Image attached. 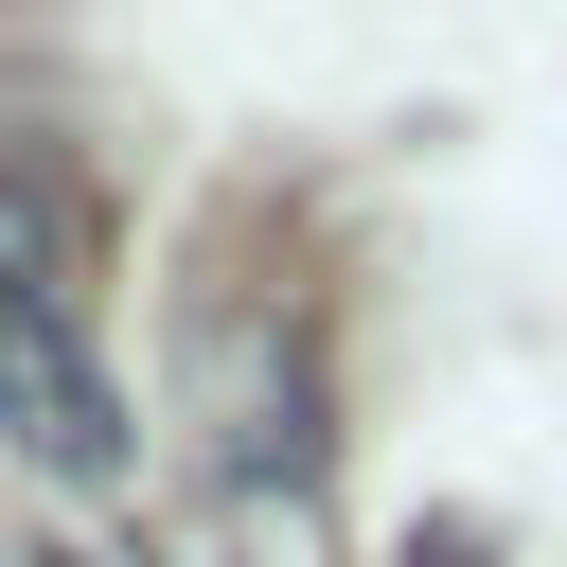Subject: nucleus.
I'll return each instance as SVG.
<instances>
[{"instance_id":"obj_1","label":"nucleus","mask_w":567,"mask_h":567,"mask_svg":"<svg viewBox=\"0 0 567 567\" xmlns=\"http://www.w3.org/2000/svg\"><path fill=\"white\" fill-rule=\"evenodd\" d=\"M0 443H18L35 478H71V496H106V478L142 461L106 337H89L71 301H18V284H0Z\"/></svg>"}]
</instances>
